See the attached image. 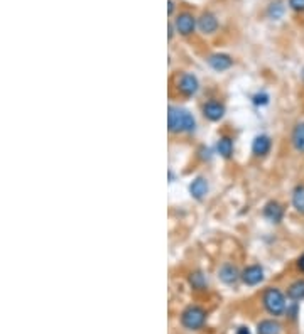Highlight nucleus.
<instances>
[{
  "instance_id": "1",
  "label": "nucleus",
  "mask_w": 304,
  "mask_h": 334,
  "mask_svg": "<svg viewBox=\"0 0 304 334\" xmlns=\"http://www.w3.org/2000/svg\"><path fill=\"white\" fill-rule=\"evenodd\" d=\"M167 127H169V132H172V134H181V132L191 134V132H195L196 120L189 111L176 108V106H169Z\"/></svg>"
},
{
  "instance_id": "2",
  "label": "nucleus",
  "mask_w": 304,
  "mask_h": 334,
  "mask_svg": "<svg viewBox=\"0 0 304 334\" xmlns=\"http://www.w3.org/2000/svg\"><path fill=\"white\" fill-rule=\"evenodd\" d=\"M262 302L265 311L269 314H272V316H281L286 311V297H284V294L277 287L265 288V292L262 296Z\"/></svg>"
},
{
  "instance_id": "3",
  "label": "nucleus",
  "mask_w": 304,
  "mask_h": 334,
  "mask_svg": "<svg viewBox=\"0 0 304 334\" xmlns=\"http://www.w3.org/2000/svg\"><path fill=\"white\" fill-rule=\"evenodd\" d=\"M206 321V311L198 306H189L181 314V324L186 329H200Z\"/></svg>"
},
{
  "instance_id": "4",
  "label": "nucleus",
  "mask_w": 304,
  "mask_h": 334,
  "mask_svg": "<svg viewBox=\"0 0 304 334\" xmlns=\"http://www.w3.org/2000/svg\"><path fill=\"white\" fill-rule=\"evenodd\" d=\"M198 25L196 17L191 12H179L174 19V29L181 35H191Z\"/></svg>"
},
{
  "instance_id": "5",
  "label": "nucleus",
  "mask_w": 304,
  "mask_h": 334,
  "mask_svg": "<svg viewBox=\"0 0 304 334\" xmlns=\"http://www.w3.org/2000/svg\"><path fill=\"white\" fill-rule=\"evenodd\" d=\"M198 90H200V83H198V78L195 74L184 73L177 78V91H179L182 96L196 95Z\"/></svg>"
},
{
  "instance_id": "6",
  "label": "nucleus",
  "mask_w": 304,
  "mask_h": 334,
  "mask_svg": "<svg viewBox=\"0 0 304 334\" xmlns=\"http://www.w3.org/2000/svg\"><path fill=\"white\" fill-rule=\"evenodd\" d=\"M203 115L210 121L221 120L223 115H225V105L220 103V101H206L203 105Z\"/></svg>"
},
{
  "instance_id": "7",
  "label": "nucleus",
  "mask_w": 304,
  "mask_h": 334,
  "mask_svg": "<svg viewBox=\"0 0 304 334\" xmlns=\"http://www.w3.org/2000/svg\"><path fill=\"white\" fill-rule=\"evenodd\" d=\"M242 280L247 285H257L263 280V268L258 265H250L242 272Z\"/></svg>"
},
{
  "instance_id": "8",
  "label": "nucleus",
  "mask_w": 304,
  "mask_h": 334,
  "mask_svg": "<svg viewBox=\"0 0 304 334\" xmlns=\"http://www.w3.org/2000/svg\"><path fill=\"white\" fill-rule=\"evenodd\" d=\"M218 277H220L221 282H225L226 285H233L237 283L238 278H242V273L238 272V268L232 263H225L220 270H218Z\"/></svg>"
},
{
  "instance_id": "9",
  "label": "nucleus",
  "mask_w": 304,
  "mask_h": 334,
  "mask_svg": "<svg viewBox=\"0 0 304 334\" xmlns=\"http://www.w3.org/2000/svg\"><path fill=\"white\" fill-rule=\"evenodd\" d=\"M218 19L213 15L211 12H205L201 14V17L198 19V27H200V30L203 34H213L218 30Z\"/></svg>"
},
{
  "instance_id": "10",
  "label": "nucleus",
  "mask_w": 304,
  "mask_h": 334,
  "mask_svg": "<svg viewBox=\"0 0 304 334\" xmlns=\"http://www.w3.org/2000/svg\"><path fill=\"white\" fill-rule=\"evenodd\" d=\"M272 147V140L269 139L267 135H257L255 139H253V144H252V152L255 157H263L269 154V150H271Z\"/></svg>"
},
{
  "instance_id": "11",
  "label": "nucleus",
  "mask_w": 304,
  "mask_h": 334,
  "mask_svg": "<svg viewBox=\"0 0 304 334\" xmlns=\"http://www.w3.org/2000/svg\"><path fill=\"white\" fill-rule=\"evenodd\" d=\"M208 64H210L215 71H225L233 64V59L228 54L218 53V54H211L210 58H208Z\"/></svg>"
},
{
  "instance_id": "12",
  "label": "nucleus",
  "mask_w": 304,
  "mask_h": 334,
  "mask_svg": "<svg viewBox=\"0 0 304 334\" xmlns=\"http://www.w3.org/2000/svg\"><path fill=\"white\" fill-rule=\"evenodd\" d=\"M263 216H265L269 221L279 223L284 218V207L279 204L277 201H271L263 207Z\"/></svg>"
},
{
  "instance_id": "13",
  "label": "nucleus",
  "mask_w": 304,
  "mask_h": 334,
  "mask_svg": "<svg viewBox=\"0 0 304 334\" xmlns=\"http://www.w3.org/2000/svg\"><path fill=\"white\" fill-rule=\"evenodd\" d=\"M291 142H292V147L299 152V154H304V121H299V123L292 129Z\"/></svg>"
},
{
  "instance_id": "14",
  "label": "nucleus",
  "mask_w": 304,
  "mask_h": 334,
  "mask_svg": "<svg viewBox=\"0 0 304 334\" xmlns=\"http://www.w3.org/2000/svg\"><path fill=\"white\" fill-rule=\"evenodd\" d=\"M189 192L193 197H196V199H203L208 192V182L205 177H196V179L191 182Z\"/></svg>"
},
{
  "instance_id": "15",
  "label": "nucleus",
  "mask_w": 304,
  "mask_h": 334,
  "mask_svg": "<svg viewBox=\"0 0 304 334\" xmlns=\"http://www.w3.org/2000/svg\"><path fill=\"white\" fill-rule=\"evenodd\" d=\"M281 324L277 321H272V319H265V321H260L257 326V334H281Z\"/></svg>"
},
{
  "instance_id": "16",
  "label": "nucleus",
  "mask_w": 304,
  "mask_h": 334,
  "mask_svg": "<svg viewBox=\"0 0 304 334\" xmlns=\"http://www.w3.org/2000/svg\"><path fill=\"white\" fill-rule=\"evenodd\" d=\"M292 206L299 215H304V184H297L292 189Z\"/></svg>"
},
{
  "instance_id": "17",
  "label": "nucleus",
  "mask_w": 304,
  "mask_h": 334,
  "mask_svg": "<svg viewBox=\"0 0 304 334\" xmlns=\"http://www.w3.org/2000/svg\"><path fill=\"white\" fill-rule=\"evenodd\" d=\"M216 150L221 157L230 159V157L233 155V140L230 139V137H221L216 144Z\"/></svg>"
},
{
  "instance_id": "18",
  "label": "nucleus",
  "mask_w": 304,
  "mask_h": 334,
  "mask_svg": "<svg viewBox=\"0 0 304 334\" xmlns=\"http://www.w3.org/2000/svg\"><path fill=\"white\" fill-rule=\"evenodd\" d=\"M287 297L292 299V301H301V299H304V278H299V280L292 282L289 285Z\"/></svg>"
},
{
  "instance_id": "19",
  "label": "nucleus",
  "mask_w": 304,
  "mask_h": 334,
  "mask_svg": "<svg viewBox=\"0 0 304 334\" xmlns=\"http://www.w3.org/2000/svg\"><path fill=\"white\" fill-rule=\"evenodd\" d=\"M189 283L193 288H196V290H203V288H206V278L203 275L201 272H195L189 275Z\"/></svg>"
},
{
  "instance_id": "20",
  "label": "nucleus",
  "mask_w": 304,
  "mask_h": 334,
  "mask_svg": "<svg viewBox=\"0 0 304 334\" xmlns=\"http://www.w3.org/2000/svg\"><path fill=\"white\" fill-rule=\"evenodd\" d=\"M269 15H271L272 19H279L284 12V7L281 5V2H272L271 5H269Z\"/></svg>"
},
{
  "instance_id": "21",
  "label": "nucleus",
  "mask_w": 304,
  "mask_h": 334,
  "mask_svg": "<svg viewBox=\"0 0 304 334\" xmlns=\"http://www.w3.org/2000/svg\"><path fill=\"white\" fill-rule=\"evenodd\" d=\"M253 103H255L257 106H263L269 103V96L265 93H257L255 96H253Z\"/></svg>"
},
{
  "instance_id": "22",
  "label": "nucleus",
  "mask_w": 304,
  "mask_h": 334,
  "mask_svg": "<svg viewBox=\"0 0 304 334\" xmlns=\"http://www.w3.org/2000/svg\"><path fill=\"white\" fill-rule=\"evenodd\" d=\"M289 7L296 12H304V0H289Z\"/></svg>"
},
{
  "instance_id": "23",
  "label": "nucleus",
  "mask_w": 304,
  "mask_h": 334,
  "mask_svg": "<svg viewBox=\"0 0 304 334\" xmlns=\"http://www.w3.org/2000/svg\"><path fill=\"white\" fill-rule=\"evenodd\" d=\"M297 268H299L301 272H304V253L297 258Z\"/></svg>"
},
{
  "instance_id": "24",
  "label": "nucleus",
  "mask_w": 304,
  "mask_h": 334,
  "mask_svg": "<svg viewBox=\"0 0 304 334\" xmlns=\"http://www.w3.org/2000/svg\"><path fill=\"white\" fill-rule=\"evenodd\" d=\"M237 334H250V331H248V327H238Z\"/></svg>"
},
{
  "instance_id": "25",
  "label": "nucleus",
  "mask_w": 304,
  "mask_h": 334,
  "mask_svg": "<svg viewBox=\"0 0 304 334\" xmlns=\"http://www.w3.org/2000/svg\"><path fill=\"white\" fill-rule=\"evenodd\" d=\"M172 10H174V2L169 0V14H172Z\"/></svg>"
},
{
  "instance_id": "26",
  "label": "nucleus",
  "mask_w": 304,
  "mask_h": 334,
  "mask_svg": "<svg viewBox=\"0 0 304 334\" xmlns=\"http://www.w3.org/2000/svg\"><path fill=\"white\" fill-rule=\"evenodd\" d=\"M301 76H302V79H304V71H302V74H301Z\"/></svg>"
}]
</instances>
